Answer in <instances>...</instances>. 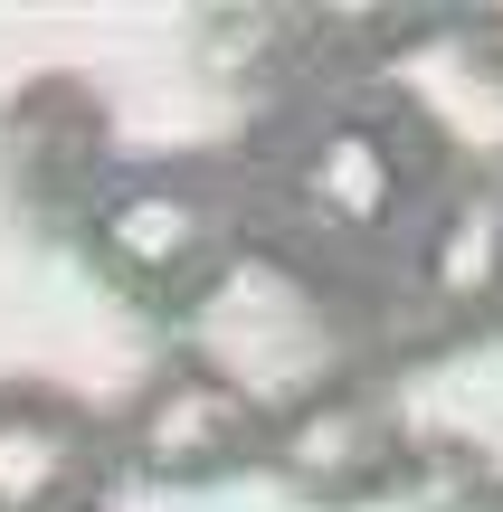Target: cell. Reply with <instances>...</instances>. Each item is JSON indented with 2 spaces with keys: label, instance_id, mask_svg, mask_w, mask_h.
<instances>
[{
  "label": "cell",
  "instance_id": "2",
  "mask_svg": "<svg viewBox=\"0 0 503 512\" xmlns=\"http://www.w3.org/2000/svg\"><path fill=\"white\" fill-rule=\"evenodd\" d=\"M86 275L105 294H124L143 323H190L209 313L247 247V200H238V162L228 143H190V152H152V162H114L105 190L86 200V219L67 228Z\"/></svg>",
  "mask_w": 503,
  "mask_h": 512
},
{
  "label": "cell",
  "instance_id": "6",
  "mask_svg": "<svg viewBox=\"0 0 503 512\" xmlns=\"http://www.w3.org/2000/svg\"><path fill=\"white\" fill-rule=\"evenodd\" d=\"M494 256H485V294H494V313H503V162H494Z\"/></svg>",
  "mask_w": 503,
  "mask_h": 512
},
{
  "label": "cell",
  "instance_id": "4",
  "mask_svg": "<svg viewBox=\"0 0 503 512\" xmlns=\"http://www.w3.org/2000/svg\"><path fill=\"white\" fill-rule=\"evenodd\" d=\"M124 484L133 465L105 399L48 370H0V512H114Z\"/></svg>",
  "mask_w": 503,
  "mask_h": 512
},
{
  "label": "cell",
  "instance_id": "1",
  "mask_svg": "<svg viewBox=\"0 0 503 512\" xmlns=\"http://www.w3.org/2000/svg\"><path fill=\"white\" fill-rule=\"evenodd\" d=\"M247 247L333 313H399L447 294V266L494 190L466 133L390 67H304L228 143Z\"/></svg>",
  "mask_w": 503,
  "mask_h": 512
},
{
  "label": "cell",
  "instance_id": "7",
  "mask_svg": "<svg viewBox=\"0 0 503 512\" xmlns=\"http://www.w3.org/2000/svg\"><path fill=\"white\" fill-rule=\"evenodd\" d=\"M466 38H475V48L494 57V76H503V10H494V19H466Z\"/></svg>",
  "mask_w": 503,
  "mask_h": 512
},
{
  "label": "cell",
  "instance_id": "3",
  "mask_svg": "<svg viewBox=\"0 0 503 512\" xmlns=\"http://www.w3.org/2000/svg\"><path fill=\"white\" fill-rule=\"evenodd\" d=\"M114 427H124V465L152 494H209V484H238L276 465V408L219 370L209 351H171L143 380L114 399Z\"/></svg>",
  "mask_w": 503,
  "mask_h": 512
},
{
  "label": "cell",
  "instance_id": "5",
  "mask_svg": "<svg viewBox=\"0 0 503 512\" xmlns=\"http://www.w3.org/2000/svg\"><path fill=\"white\" fill-rule=\"evenodd\" d=\"M418 465L409 418L380 380H323L295 408H276V465L266 475L314 512H361L380 494H399Z\"/></svg>",
  "mask_w": 503,
  "mask_h": 512
}]
</instances>
